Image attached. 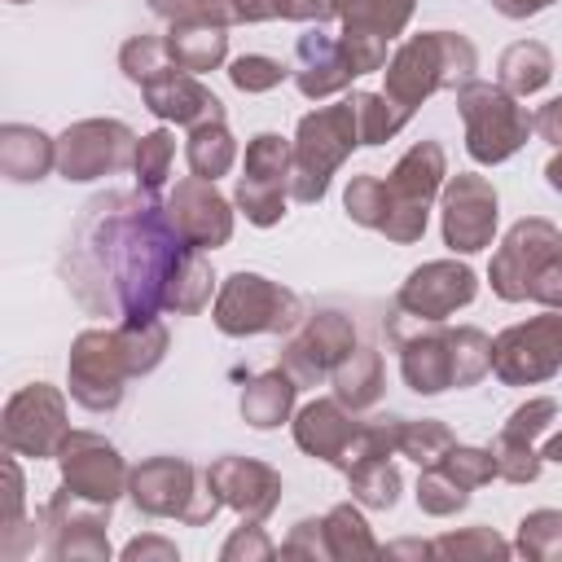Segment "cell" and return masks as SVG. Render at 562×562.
Segmentation results:
<instances>
[{
    "instance_id": "3",
    "label": "cell",
    "mask_w": 562,
    "mask_h": 562,
    "mask_svg": "<svg viewBox=\"0 0 562 562\" xmlns=\"http://www.w3.org/2000/svg\"><path fill=\"white\" fill-rule=\"evenodd\" d=\"M479 48L470 44V35L461 31H422L408 35L382 66L386 75V97L413 114L422 101H430L435 92H457L461 83L479 79Z\"/></svg>"
},
{
    "instance_id": "19",
    "label": "cell",
    "mask_w": 562,
    "mask_h": 562,
    "mask_svg": "<svg viewBox=\"0 0 562 562\" xmlns=\"http://www.w3.org/2000/svg\"><path fill=\"white\" fill-rule=\"evenodd\" d=\"M162 211L193 250H220L233 237V202L215 189V180L202 176L176 180V189L162 198Z\"/></svg>"
},
{
    "instance_id": "53",
    "label": "cell",
    "mask_w": 562,
    "mask_h": 562,
    "mask_svg": "<svg viewBox=\"0 0 562 562\" xmlns=\"http://www.w3.org/2000/svg\"><path fill=\"white\" fill-rule=\"evenodd\" d=\"M536 136L540 140H549V145H562V97H553V101H544L536 114Z\"/></svg>"
},
{
    "instance_id": "10",
    "label": "cell",
    "mask_w": 562,
    "mask_h": 562,
    "mask_svg": "<svg viewBox=\"0 0 562 562\" xmlns=\"http://www.w3.org/2000/svg\"><path fill=\"white\" fill-rule=\"evenodd\" d=\"M492 373L505 386H536L562 373V312L544 307L492 338Z\"/></svg>"
},
{
    "instance_id": "27",
    "label": "cell",
    "mask_w": 562,
    "mask_h": 562,
    "mask_svg": "<svg viewBox=\"0 0 562 562\" xmlns=\"http://www.w3.org/2000/svg\"><path fill=\"white\" fill-rule=\"evenodd\" d=\"M417 0H329V13L342 22L347 35H378L395 40L413 22Z\"/></svg>"
},
{
    "instance_id": "48",
    "label": "cell",
    "mask_w": 562,
    "mask_h": 562,
    "mask_svg": "<svg viewBox=\"0 0 562 562\" xmlns=\"http://www.w3.org/2000/svg\"><path fill=\"white\" fill-rule=\"evenodd\" d=\"M281 558H303V562H316V558H329L325 553V531H321V518H299L281 544Z\"/></svg>"
},
{
    "instance_id": "49",
    "label": "cell",
    "mask_w": 562,
    "mask_h": 562,
    "mask_svg": "<svg viewBox=\"0 0 562 562\" xmlns=\"http://www.w3.org/2000/svg\"><path fill=\"white\" fill-rule=\"evenodd\" d=\"M4 483H9V492H4V518H0V536L9 540V536H18V531H22V492H26L22 470H18V452H9V457H4Z\"/></svg>"
},
{
    "instance_id": "14",
    "label": "cell",
    "mask_w": 562,
    "mask_h": 562,
    "mask_svg": "<svg viewBox=\"0 0 562 562\" xmlns=\"http://www.w3.org/2000/svg\"><path fill=\"white\" fill-rule=\"evenodd\" d=\"M474 294H479V277H474L470 263H461V259H430V263H417L400 281L391 316L413 321V325H443L448 316L470 307Z\"/></svg>"
},
{
    "instance_id": "40",
    "label": "cell",
    "mask_w": 562,
    "mask_h": 562,
    "mask_svg": "<svg viewBox=\"0 0 562 562\" xmlns=\"http://www.w3.org/2000/svg\"><path fill=\"white\" fill-rule=\"evenodd\" d=\"M452 443H457L452 430L435 417H404L400 422V457H408L417 465H439Z\"/></svg>"
},
{
    "instance_id": "1",
    "label": "cell",
    "mask_w": 562,
    "mask_h": 562,
    "mask_svg": "<svg viewBox=\"0 0 562 562\" xmlns=\"http://www.w3.org/2000/svg\"><path fill=\"white\" fill-rule=\"evenodd\" d=\"M193 250L145 189L97 193L75 220L61 250V281L92 316L149 321L162 312L167 277Z\"/></svg>"
},
{
    "instance_id": "30",
    "label": "cell",
    "mask_w": 562,
    "mask_h": 562,
    "mask_svg": "<svg viewBox=\"0 0 562 562\" xmlns=\"http://www.w3.org/2000/svg\"><path fill=\"white\" fill-rule=\"evenodd\" d=\"M553 79V53L540 40H518L496 57V83L514 97H531Z\"/></svg>"
},
{
    "instance_id": "36",
    "label": "cell",
    "mask_w": 562,
    "mask_h": 562,
    "mask_svg": "<svg viewBox=\"0 0 562 562\" xmlns=\"http://www.w3.org/2000/svg\"><path fill=\"white\" fill-rule=\"evenodd\" d=\"M514 553L527 562H558L562 558V509H531L518 522Z\"/></svg>"
},
{
    "instance_id": "39",
    "label": "cell",
    "mask_w": 562,
    "mask_h": 562,
    "mask_svg": "<svg viewBox=\"0 0 562 562\" xmlns=\"http://www.w3.org/2000/svg\"><path fill=\"white\" fill-rule=\"evenodd\" d=\"M171 162H176V136L167 127H154L136 140V158H132V171H136V189L145 193H158L171 176Z\"/></svg>"
},
{
    "instance_id": "37",
    "label": "cell",
    "mask_w": 562,
    "mask_h": 562,
    "mask_svg": "<svg viewBox=\"0 0 562 562\" xmlns=\"http://www.w3.org/2000/svg\"><path fill=\"white\" fill-rule=\"evenodd\" d=\"M119 70H123L136 88H145V83L162 79L167 70H176V61H171V53H167V40H162V35L140 31V35H132V40L119 48Z\"/></svg>"
},
{
    "instance_id": "33",
    "label": "cell",
    "mask_w": 562,
    "mask_h": 562,
    "mask_svg": "<svg viewBox=\"0 0 562 562\" xmlns=\"http://www.w3.org/2000/svg\"><path fill=\"white\" fill-rule=\"evenodd\" d=\"M290 167H294V145L281 132H259V136L246 140V158H241V176L237 180L290 193Z\"/></svg>"
},
{
    "instance_id": "23",
    "label": "cell",
    "mask_w": 562,
    "mask_h": 562,
    "mask_svg": "<svg viewBox=\"0 0 562 562\" xmlns=\"http://www.w3.org/2000/svg\"><path fill=\"white\" fill-rule=\"evenodd\" d=\"M290 430H294L299 452H307L312 461H325V465L338 470V461H342L351 435L360 430V417H356L347 404H338V400L329 395V400H307V404L294 413Z\"/></svg>"
},
{
    "instance_id": "5",
    "label": "cell",
    "mask_w": 562,
    "mask_h": 562,
    "mask_svg": "<svg viewBox=\"0 0 562 562\" xmlns=\"http://www.w3.org/2000/svg\"><path fill=\"white\" fill-rule=\"evenodd\" d=\"M294 167H290V198L312 206L325 198L334 171L351 158V149L360 145V127H356V105L334 101V105H316L312 114L299 119L294 127Z\"/></svg>"
},
{
    "instance_id": "58",
    "label": "cell",
    "mask_w": 562,
    "mask_h": 562,
    "mask_svg": "<svg viewBox=\"0 0 562 562\" xmlns=\"http://www.w3.org/2000/svg\"><path fill=\"white\" fill-rule=\"evenodd\" d=\"M544 184H549L553 193H562V145H558V154L544 162Z\"/></svg>"
},
{
    "instance_id": "24",
    "label": "cell",
    "mask_w": 562,
    "mask_h": 562,
    "mask_svg": "<svg viewBox=\"0 0 562 562\" xmlns=\"http://www.w3.org/2000/svg\"><path fill=\"white\" fill-rule=\"evenodd\" d=\"M162 40H167L171 61H176L180 70H189V75L220 70V66H224V57H228V26H224V22L180 18V22H167Z\"/></svg>"
},
{
    "instance_id": "51",
    "label": "cell",
    "mask_w": 562,
    "mask_h": 562,
    "mask_svg": "<svg viewBox=\"0 0 562 562\" xmlns=\"http://www.w3.org/2000/svg\"><path fill=\"white\" fill-rule=\"evenodd\" d=\"M527 299H531V303H540V307L562 312V255H558V259H549V263L536 272V281H531Z\"/></svg>"
},
{
    "instance_id": "6",
    "label": "cell",
    "mask_w": 562,
    "mask_h": 562,
    "mask_svg": "<svg viewBox=\"0 0 562 562\" xmlns=\"http://www.w3.org/2000/svg\"><path fill=\"white\" fill-rule=\"evenodd\" d=\"M127 501L145 518H176L184 527H206L220 514V496L206 470L184 457H145L140 465H132Z\"/></svg>"
},
{
    "instance_id": "38",
    "label": "cell",
    "mask_w": 562,
    "mask_h": 562,
    "mask_svg": "<svg viewBox=\"0 0 562 562\" xmlns=\"http://www.w3.org/2000/svg\"><path fill=\"white\" fill-rule=\"evenodd\" d=\"M435 558H457V562H483V558H509L514 544L505 536H496L492 527H457L443 531L439 540H430Z\"/></svg>"
},
{
    "instance_id": "21",
    "label": "cell",
    "mask_w": 562,
    "mask_h": 562,
    "mask_svg": "<svg viewBox=\"0 0 562 562\" xmlns=\"http://www.w3.org/2000/svg\"><path fill=\"white\" fill-rule=\"evenodd\" d=\"M294 57H299L294 83H299V92H303L307 101L338 97L342 88H351V79H360L356 66H351V57H347V48H342V40L329 35L325 26L303 31L299 44H294Z\"/></svg>"
},
{
    "instance_id": "60",
    "label": "cell",
    "mask_w": 562,
    "mask_h": 562,
    "mask_svg": "<svg viewBox=\"0 0 562 562\" xmlns=\"http://www.w3.org/2000/svg\"><path fill=\"white\" fill-rule=\"evenodd\" d=\"M9 4H26V0H9Z\"/></svg>"
},
{
    "instance_id": "29",
    "label": "cell",
    "mask_w": 562,
    "mask_h": 562,
    "mask_svg": "<svg viewBox=\"0 0 562 562\" xmlns=\"http://www.w3.org/2000/svg\"><path fill=\"white\" fill-rule=\"evenodd\" d=\"M321 531H325V553L334 562H360V558H382V544L373 540L364 514L356 501H342L334 505L325 518H321Z\"/></svg>"
},
{
    "instance_id": "26",
    "label": "cell",
    "mask_w": 562,
    "mask_h": 562,
    "mask_svg": "<svg viewBox=\"0 0 562 562\" xmlns=\"http://www.w3.org/2000/svg\"><path fill=\"white\" fill-rule=\"evenodd\" d=\"M299 391H303V386H299L281 364L255 373V378L241 386V400H237L241 422L255 426V430H277L281 422L294 417V395H299Z\"/></svg>"
},
{
    "instance_id": "45",
    "label": "cell",
    "mask_w": 562,
    "mask_h": 562,
    "mask_svg": "<svg viewBox=\"0 0 562 562\" xmlns=\"http://www.w3.org/2000/svg\"><path fill=\"white\" fill-rule=\"evenodd\" d=\"M342 206H347L351 224L378 233V224H382V176H351L347 189H342Z\"/></svg>"
},
{
    "instance_id": "9",
    "label": "cell",
    "mask_w": 562,
    "mask_h": 562,
    "mask_svg": "<svg viewBox=\"0 0 562 562\" xmlns=\"http://www.w3.org/2000/svg\"><path fill=\"white\" fill-rule=\"evenodd\" d=\"M127 378H136V369H132V351H127L119 325L75 334L70 356H66V386L79 408L114 413L123 404Z\"/></svg>"
},
{
    "instance_id": "42",
    "label": "cell",
    "mask_w": 562,
    "mask_h": 562,
    "mask_svg": "<svg viewBox=\"0 0 562 562\" xmlns=\"http://www.w3.org/2000/svg\"><path fill=\"white\" fill-rule=\"evenodd\" d=\"M487 448H492V461H496V479H505V483H536L540 479L544 457L527 439H514V435L496 430V439Z\"/></svg>"
},
{
    "instance_id": "15",
    "label": "cell",
    "mask_w": 562,
    "mask_h": 562,
    "mask_svg": "<svg viewBox=\"0 0 562 562\" xmlns=\"http://www.w3.org/2000/svg\"><path fill=\"white\" fill-rule=\"evenodd\" d=\"M356 351V321L334 312V307H321V312H307L299 321V329L285 334L281 342V369L299 382V386H321L329 382V373Z\"/></svg>"
},
{
    "instance_id": "34",
    "label": "cell",
    "mask_w": 562,
    "mask_h": 562,
    "mask_svg": "<svg viewBox=\"0 0 562 562\" xmlns=\"http://www.w3.org/2000/svg\"><path fill=\"white\" fill-rule=\"evenodd\" d=\"M347 487H351V501L360 509H395L404 479H400L391 457H373V461H356L347 470Z\"/></svg>"
},
{
    "instance_id": "2",
    "label": "cell",
    "mask_w": 562,
    "mask_h": 562,
    "mask_svg": "<svg viewBox=\"0 0 562 562\" xmlns=\"http://www.w3.org/2000/svg\"><path fill=\"white\" fill-rule=\"evenodd\" d=\"M400 351V378L413 395L465 391L492 369V338L479 325H417V334H391Z\"/></svg>"
},
{
    "instance_id": "59",
    "label": "cell",
    "mask_w": 562,
    "mask_h": 562,
    "mask_svg": "<svg viewBox=\"0 0 562 562\" xmlns=\"http://www.w3.org/2000/svg\"><path fill=\"white\" fill-rule=\"evenodd\" d=\"M540 457H544V461H553V465H562V430L544 439V448H540Z\"/></svg>"
},
{
    "instance_id": "12",
    "label": "cell",
    "mask_w": 562,
    "mask_h": 562,
    "mask_svg": "<svg viewBox=\"0 0 562 562\" xmlns=\"http://www.w3.org/2000/svg\"><path fill=\"white\" fill-rule=\"evenodd\" d=\"M66 435H70V422H66V395H61V386L26 382V386H18L9 395V404L0 413L4 452L31 457V461H48V457H57V448H61Z\"/></svg>"
},
{
    "instance_id": "31",
    "label": "cell",
    "mask_w": 562,
    "mask_h": 562,
    "mask_svg": "<svg viewBox=\"0 0 562 562\" xmlns=\"http://www.w3.org/2000/svg\"><path fill=\"white\" fill-rule=\"evenodd\" d=\"M211 290H215V272L206 263V250H184L180 263H176V272L167 277L162 312H171V316H198L211 303Z\"/></svg>"
},
{
    "instance_id": "55",
    "label": "cell",
    "mask_w": 562,
    "mask_h": 562,
    "mask_svg": "<svg viewBox=\"0 0 562 562\" xmlns=\"http://www.w3.org/2000/svg\"><path fill=\"white\" fill-rule=\"evenodd\" d=\"M501 18H514V22H522V18H536V13H544V9H553L558 0H487Z\"/></svg>"
},
{
    "instance_id": "44",
    "label": "cell",
    "mask_w": 562,
    "mask_h": 562,
    "mask_svg": "<svg viewBox=\"0 0 562 562\" xmlns=\"http://www.w3.org/2000/svg\"><path fill=\"white\" fill-rule=\"evenodd\" d=\"M461 487H483V483H492L496 479V461H492V448H474V443H452L448 452H443V461H439Z\"/></svg>"
},
{
    "instance_id": "57",
    "label": "cell",
    "mask_w": 562,
    "mask_h": 562,
    "mask_svg": "<svg viewBox=\"0 0 562 562\" xmlns=\"http://www.w3.org/2000/svg\"><path fill=\"white\" fill-rule=\"evenodd\" d=\"M382 553H386V558H435L430 540H400V544H386Z\"/></svg>"
},
{
    "instance_id": "20",
    "label": "cell",
    "mask_w": 562,
    "mask_h": 562,
    "mask_svg": "<svg viewBox=\"0 0 562 562\" xmlns=\"http://www.w3.org/2000/svg\"><path fill=\"white\" fill-rule=\"evenodd\" d=\"M206 479H211L220 505H228L233 514L255 518V522H263V518L281 505V492H285L281 474H277L268 461H259V457H237V452L215 457V461L206 465Z\"/></svg>"
},
{
    "instance_id": "11",
    "label": "cell",
    "mask_w": 562,
    "mask_h": 562,
    "mask_svg": "<svg viewBox=\"0 0 562 562\" xmlns=\"http://www.w3.org/2000/svg\"><path fill=\"white\" fill-rule=\"evenodd\" d=\"M40 540H44V558L53 562H110V509L92 505L66 487H57L40 509Z\"/></svg>"
},
{
    "instance_id": "22",
    "label": "cell",
    "mask_w": 562,
    "mask_h": 562,
    "mask_svg": "<svg viewBox=\"0 0 562 562\" xmlns=\"http://www.w3.org/2000/svg\"><path fill=\"white\" fill-rule=\"evenodd\" d=\"M140 97H145V110H149L154 119H162V123L198 127V123H215V119H224V101H220L198 75H189V70H180V66L167 70L162 79L145 83Z\"/></svg>"
},
{
    "instance_id": "56",
    "label": "cell",
    "mask_w": 562,
    "mask_h": 562,
    "mask_svg": "<svg viewBox=\"0 0 562 562\" xmlns=\"http://www.w3.org/2000/svg\"><path fill=\"white\" fill-rule=\"evenodd\" d=\"M158 18H167V22H180V18H193V4L198 0H145Z\"/></svg>"
},
{
    "instance_id": "4",
    "label": "cell",
    "mask_w": 562,
    "mask_h": 562,
    "mask_svg": "<svg viewBox=\"0 0 562 562\" xmlns=\"http://www.w3.org/2000/svg\"><path fill=\"white\" fill-rule=\"evenodd\" d=\"M448 180V154L439 140H417L400 154V162L382 180V224L378 233L395 246H413L426 237L430 202Z\"/></svg>"
},
{
    "instance_id": "17",
    "label": "cell",
    "mask_w": 562,
    "mask_h": 562,
    "mask_svg": "<svg viewBox=\"0 0 562 562\" xmlns=\"http://www.w3.org/2000/svg\"><path fill=\"white\" fill-rule=\"evenodd\" d=\"M57 470H61V487L92 501V505H105L114 509L119 496H127V479H132V465L123 461V452L97 435V430H70L57 448Z\"/></svg>"
},
{
    "instance_id": "18",
    "label": "cell",
    "mask_w": 562,
    "mask_h": 562,
    "mask_svg": "<svg viewBox=\"0 0 562 562\" xmlns=\"http://www.w3.org/2000/svg\"><path fill=\"white\" fill-rule=\"evenodd\" d=\"M562 255V228L553 220H540V215H522L505 237L501 246L492 250V263H487V281H492V294L505 299V303H527V290L536 281V272Z\"/></svg>"
},
{
    "instance_id": "43",
    "label": "cell",
    "mask_w": 562,
    "mask_h": 562,
    "mask_svg": "<svg viewBox=\"0 0 562 562\" xmlns=\"http://www.w3.org/2000/svg\"><path fill=\"white\" fill-rule=\"evenodd\" d=\"M285 75H290V70H285L277 57H268V53H241V57L228 61V83H233L237 92H246V97L272 92Z\"/></svg>"
},
{
    "instance_id": "35",
    "label": "cell",
    "mask_w": 562,
    "mask_h": 562,
    "mask_svg": "<svg viewBox=\"0 0 562 562\" xmlns=\"http://www.w3.org/2000/svg\"><path fill=\"white\" fill-rule=\"evenodd\" d=\"M356 105V127H360V145H386L391 136L404 132V123L413 114H404L386 92H351Z\"/></svg>"
},
{
    "instance_id": "54",
    "label": "cell",
    "mask_w": 562,
    "mask_h": 562,
    "mask_svg": "<svg viewBox=\"0 0 562 562\" xmlns=\"http://www.w3.org/2000/svg\"><path fill=\"white\" fill-rule=\"evenodd\" d=\"M228 18L233 22H272L277 18V4L272 0H228Z\"/></svg>"
},
{
    "instance_id": "7",
    "label": "cell",
    "mask_w": 562,
    "mask_h": 562,
    "mask_svg": "<svg viewBox=\"0 0 562 562\" xmlns=\"http://www.w3.org/2000/svg\"><path fill=\"white\" fill-rule=\"evenodd\" d=\"M457 114L465 123V154L483 167L514 158L536 132V119L527 114V105L487 79H470L457 88Z\"/></svg>"
},
{
    "instance_id": "16",
    "label": "cell",
    "mask_w": 562,
    "mask_h": 562,
    "mask_svg": "<svg viewBox=\"0 0 562 562\" xmlns=\"http://www.w3.org/2000/svg\"><path fill=\"white\" fill-rule=\"evenodd\" d=\"M501 220V198L487 176L457 171L439 189V233L452 255H479L492 246Z\"/></svg>"
},
{
    "instance_id": "32",
    "label": "cell",
    "mask_w": 562,
    "mask_h": 562,
    "mask_svg": "<svg viewBox=\"0 0 562 562\" xmlns=\"http://www.w3.org/2000/svg\"><path fill=\"white\" fill-rule=\"evenodd\" d=\"M184 158H189V171H193V176H202V180H220V176H228L233 162H237V136L228 132L224 119H215V123H198V127H189Z\"/></svg>"
},
{
    "instance_id": "52",
    "label": "cell",
    "mask_w": 562,
    "mask_h": 562,
    "mask_svg": "<svg viewBox=\"0 0 562 562\" xmlns=\"http://www.w3.org/2000/svg\"><path fill=\"white\" fill-rule=\"evenodd\" d=\"M277 4V18L281 22H325V18H334L329 13V0H272Z\"/></svg>"
},
{
    "instance_id": "13",
    "label": "cell",
    "mask_w": 562,
    "mask_h": 562,
    "mask_svg": "<svg viewBox=\"0 0 562 562\" xmlns=\"http://www.w3.org/2000/svg\"><path fill=\"white\" fill-rule=\"evenodd\" d=\"M136 132L123 119H79L57 136V171L70 184L119 176L136 158Z\"/></svg>"
},
{
    "instance_id": "41",
    "label": "cell",
    "mask_w": 562,
    "mask_h": 562,
    "mask_svg": "<svg viewBox=\"0 0 562 562\" xmlns=\"http://www.w3.org/2000/svg\"><path fill=\"white\" fill-rule=\"evenodd\" d=\"M417 509L430 514V518H452L470 505V487H461L443 465H422V479H417Z\"/></svg>"
},
{
    "instance_id": "47",
    "label": "cell",
    "mask_w": 562,
    "mask_h": 562,
    "mask_svg": "<svg viewBox=\"0 0 562 562\" xmlns=\"http://www.w3.org/2000/svg\"><path fill=\"white\" fill-rule=\"evenodd\" d=\"M558 417V400H549V395H536V400H527V404H518L509 417H505V435H514V439H527V443H536L544 430H549V422Z\"/></svg>"
},
{
    "instance_id": "50",
    "label": "cell",
    "mask_w": 562,
    "mask_h": 562,
    "mask_svg": "<svg viewBox=\"0 0 562 562\" xmlns=\"http://www.w3.org/2000/svg\"><path fill=\"white\" fill-rule=\"evenodd\" d=\"M176 558H180V549L167 536H154V531L132 536L123 544V562H176Z\"/></svg>"
},
{
    "instance_id": "8",
    "label": "cell",
    "mask_w": 562,
    "mask_h": 562,
    "mask_svg": "<svg viewBox=\"0 0 562 562\" xmlns=\"http://www.w3.org/2000/svg\"><path fill=\"white\" fill-rule=\"evenodd\" d=\"M303 299L263 277V272H233L220 281L215 303H211V321L220 334L228 338H255V334H290L303 321Z\"/></svg>"
},
{
    "instance_id": "25",
    "label": "cell",
    "mask_w": 562,
    "mask_h": 562,
    "mask_svg": "<svg viewBox=\"0 0 562 562\" xmlns=\"http://www.w3.org/2000/svg\"><path fill=\"white\" fill-rule=\"evenodd\" d=\"M57 167V136L40 132L35 123H4L0 127V171L13 184H35Z\"/></svg>"
},
{
    "instance_id": "28",
    "label": "cell",
    "mask_w": 562,
    "mask_h": 562,
    "mask_svg": "<svg viewBox=\"0 0 562 562\" xmlns=\"http://www.w3.org/2000/svg\"><path fill=\"white\" fill-rule=\"evenodd\" d=\"M329 386H334V400L347 404L351 413L373 408V404L382 400V386H386V378H382V356H378L373 347H360V342H356V351L329 373Z\"/></svg>"
},
{
    "instance_id": "46",
    "label": "cell",
    "mask_w": 562,
    "mask_h": 562,
    "mask_svg": "<svg viewBox=\"0 0 562 562\" xmlns=\"http://www.w3.org/2000/svg\"><path fill=\"white\" fill-rule=\"evenodd\" d=\"M268 558H277V544L255 518H241V527H233V536L220 544V562H268Z\"/></svg>"
}]
</instances>
